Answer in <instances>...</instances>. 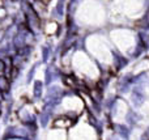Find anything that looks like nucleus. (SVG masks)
I'll list each match as a JSON object with an SVG mask.
<instances>
[{
	"label": "nucleus",
	"instance_id": "obj_2",
	"mask_svg": "<svg viewBox=\"0 0 149 140\" xmlns=\"http://www.w3.org/2000/svg\"><path fill=\"white\" fill-rule=\"evenodd\" d=\"M72 123L73 122L68 119V117H59L54 120V127H70Z\"/></svg>",
	"mask_w": 149,
	"mask_h": 140
},
{
	"label": "nucleus",
	"instance_id": "obj_5",
	"mask_svg": "<svg viewBox=\"0 0 149 140\" xmlns=\"http://www.w3.org/2000/svg\"><path fill=\"white\" fill-rule=\"evenodd\" d=\"M56 12H58V16H62L63 15V0H59V3H58Z\"/></svg>",
	"mask_w": 149,
	"mask_h": 140
},
{
	"label": "nucleus",
	"instance_id": "obj_8",
	"mask_svg": "<svg viewBox=\"0 0 149 140\" xmlns=\"http://www.w3.org/2000/svg\"><path fill=\"white\" fill-rule=\"evenodd\" d=\"M5 16H7V12H5V9H4V8H0V20H1V18H4Z\"/></svg>",
	"mask_w": 149,
	"mask_h": 140
},
{
	"label": "nucleus",
	"instance_id": "obj_3",
	"mask_svg": "<svg viewBox=\"0 0 149 140\" xmlns=\"http://www.w3.org/2000/svg\"><path fill=\"white\" fill-rule=\"evenodd\" d=\"M33 93L36 96V98H39L42 96V83L41 81H36L33 86Z\"/></svg>",
	"mask_w": 149,
	"mask_h": 140
},
{
	"label": "nucleus",
	"instance_id": "obj_7",
	"mask_svg": "<svg viewBox=\"0 0 149 140\" xmlns=\"http://www.w3.org/2000/svg\"><path fill=\"white\" fill-rule=\"evenodd\" d=\"M4 71H5V63L3 60H0V76L4 75Z\"/></svg>",
	"mask_w": 149,
	"mask_h": 140
},
{
	"label": "nucleus",
	"instance_id": "obj_6",
	"mask_svg": "<svg viewBox=\"0 0 149 140\" xmlns=\"http://www.w3.org/2000/svg\"><path fill=\"white\" fill-rule=\"evenodd\" d=\"M42 52H43V60L46 62L47 58H49V47H43V50H42Z\"/></svg>",
	"mask_w": 149,
	"mask_h": 140
},
{
	"label": "nucleus",
	"instance_id": "obj_4",
	"mask_svg": "<svg viewBox=\"0 0 149 140\" xmlns=\"http://www.w3.org/2000/svg\"><path fill=\"white\" fill-rule=\"evenodd\" d=\"M9 89V83H8V80L4 77V76H0V91L5 92Z\"/></svg>",
	"mask_w": 149,
	"mask_h": 140
},
{
	"label": "nucleus",
	"instance_id": "obj_1",
	"mask_svg": "<svg viewBox=\"0 0 149 140\" xmlns=\"http://www.w3.org/2000/svg\"><path fill=\"white\" fill-rule=\"evenodd\" d=\"M26 36H28V33H26V31H22V30L17 33V36H16V38H15V46L17 47V49H21V47L25 46Z\"/></svg>",
	"mask_w": 149,
	"mask_h": 140
}]
</instances>
